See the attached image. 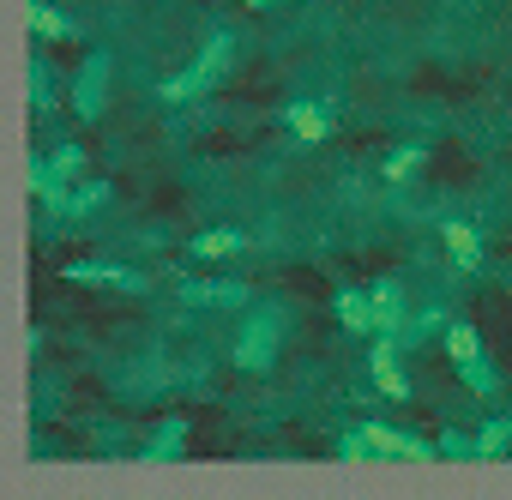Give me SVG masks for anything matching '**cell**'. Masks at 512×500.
<instances>
[{
	"label": "cell",
	"mask_w": 512,
	"mask_h": 500,
	"mask_svg": "<svg viewBox=\"0 0 512 500\" xmlns=\"http://www.w3.org/2000/svg\"><path fill=\"white\" fill-rule=\"evenodd\" d=\"M181 452H187V422H181V416H163V422L151 428V440H145L139 458H145V464H175Z\"/></svg>",
	"instance_id": "obj_9"
},
{
	"label": "cell",
	"mask_w": 512,
	"mask_h": 500,
	"mask_svg": "<svg viewBox=\"0 0 512 500\" xmlns=\"http://www.w3.org/2000/svg\"><path fill=\"white\" fill-rule=\"evenodd\" d=\"M440 241H446V254H452L458 272H482V235H476L464 217H446V223H440Z\"/></svg>",
	"instance_id": "obj_7"
},
{
	"label": "cell",
	"mask_w": 512,
	"mask_h": 500,
	"mask_svg": "<svg viewBox=\"0 0 512 500\" xmlns=\"http://www.w3.org/2000/svg\"><path fill=\"white\" fill-rule=\"evenodd\" d=\"M440 344H446V356H452V362H458V368H464V362H476V356H482V338H476V326H464V320H452V326H446V338H440Z\"/></svg>",
	"instance_id": "obj_19"
},
{
	"label": "cell",
	"mask_w": 512,
	"mask_h": 500,
	"mask_svg": "<svg viewBox=\"0 0 512 500\" xmlns=\"http://www.w3.org/2000/svg\"><path fill=\"white\" fill-rule=\"evenodd\" d=\"M181 302H187V308H247V284H229V278H187V284H181Z\"/></svg>",
	"instance_id": "obj_6"
},
{
	"label": "cell",
	"mask_w": 512,
	"mask_h": 500,
	"mask_svg": "<svg viewBox=\"0 0 512 500\" xmlns=\"http://www.w3.org/2000/svg\"><path fill=\"white\" fill-rule=\"evenodd\" d=\"M49 163H55V175H61V181H73V175H85V145H55V157H49Z\"/></svg>",
	"instance_id": "obj_24"
},
{
	"label": "cell",
	"mask_w": 512,
	"mask_h": 500,
	"mask_svg": "<svg viewBox=\"0 0 512 500\" xmlns=\"http://www.w3.org/2000/svg\"><path fill=\"white\" fill-rule=\"evenodd\" d=\"M25 25H31V37H43V43H61V37H73L67 13H55L49 0H31V7H25Z\"/></svg>",
	"instance_id": "obj_16"
},
{
	"label": "cell",
	"mask_w": 512,
	"mask_h": 500,
	"mask_svg": "<svg viewBox=\"0 0 512 500\" xmlns=\"http://www.w3.org/2000/svg\"><path fill=\"white\" fill-rule=\"evenodd\" d=\"M446 308H428V314H410L404 320V332H398V350H416V344H428V338H446Z\"/></svg>",
	"instance_id": "obj_15"
},
{
	"label": "cell",
	"mask_w": 512,
	"mask_h": 500,
	"mask_svg": "<svg viewBox=\"0 0 512 500\" xmlns=\"http://www.w3.org/2000/svg\"><path fill=\"white\" fill-rule=\"evenodd\" d=\"M229 61H235V37H229V31H211L205 49L193 55V67H181L175 79H163L157 97H163V103H193V97H205V91L229 73Z\"/></svg>",
	"instance_id": "obj_1"
},
{
	"label": "cell",
	"mask_w": 512,
	"mask_h": 500,
	"mask_svg": "<svg viewBox=\"0 0 512 500\" xmlns=\"http://www.w3.org/2000/svg\"><path fill=\"white\" fill-rule=\"evenodd\" d=\"M434 446H440V458H476V434H464V428L434 434Z\"/></svg>",
	"instance_id": "obj_23"
},
{
	"label": "cell",
	"mask_w": 512,
	"mask_h": 500,
	"mask_svg": "<svg viewBox=\"0 0 512 500\" xmlns=\"http://www.w3.org/2000/svg\"><path fill=\"white\" fill-rule=\"evenodd\" d=\"M422 163H428V145H398V151L386 157V181H392V187H404Z\"/></svg>",
	"instance_id": "obj_21"
},
{
	"label": "cell",
	"mask_w": 512,
	"mask_h": 500,
	"mask_svg": "<svg viewBox=\"0 0 512 500\" xmlns=\"http://www.w3.org/2000/svg\"><path fill=\"white\" fill-rule=\"evenodd\" d=\"M458 374H464V386H470L476 398H500V392H506V386H500V368H494L488 356H476V362H464Z\"/></svg>",
	"instance_id": "obj_20"
},
{
	"label": "cell",
	"mask_w": 512,
	"mask_h": 500,
	"mask_svg": "<svg viewBox=\"0 0 512 500\" xmlns=\"http://www.w3.org/2000/svg\"><path fill=\"white\" fill-rule=\"evenodd\" d=\"M362 434H368L374 458H404V464H428V458H440V446H434L428 434H410V428H392V422H362Z\"/></svg>",
	"instance_id": "obj_4"
},
{
	"label": "cell",
	"mask_w": 512,
	"mask_h": 500,
	"mask_svg": "<svg viewBox=\"0 0 512 500\" xmlns=\"http://www.w3.org/2000/svg\"><path fill=\"white\" fill-rule=\"evenodd\" d=\"M284 127H290L302 145H326L332 115H326V103H290V109H284Z\"/></svg>",
	"instance_id": "obj_10"
},
{
	"label": "cell",
	"mask_w": 512,
	"mask_h": 500,
	"mask_svg": "<svg viewBox=\"0 0 512 500\" xmlns=\"http://www.w3.org/2000/svg\"><path fill=\"white\" fill-rule=\"evenodd\" d=\"M31 193L49 205V217H67V193H73V187L55 175V163H49V157H31Z\"/></svg>",
	"instance_id": "obj_11"
},
{
	"label": "cell",
	"mask_w": 512,
	"mask_h": 500,
	"mask_svg": "<svg viewBox=\"0 0 512 500\" xmlns=\"http://www.w3.org/2000/svg\"><path fill=\"white\" fill-rule=\"evenodd\" d=\"M25 85H31V103H37V109H55V103H61V73H55L43 55L25 67Z\"/></svg>",
	"instance_id": "obj_17"
},
{
	"label": "cell",
	"mask_w": 512,
	"mask_h": 500,
	"mask_svg": "<svg viewBox=\"0 0 512 500\" xmlns=\"http://www.w3.org/2000/svg\"><path fill=\"white\" fill-rule=\"evenodd\" d=\"M241 247H247L241 229H199L193 235V260H229V254H241Z\"/></svg>",
	"instance_id": "obj_14"
},
{
	"label": "cell",
	"mask_w": 512,
	"mask_h": 500,
	"mask_svg": "<svg viewBox=\"0 0 512 500\" xmlns=\"http://www.w3.org/2000/svg\"><path fill=\"white\" fill-rule=\"evenodd\" d=\"M512 452V422H482V434H476V458L488 464V458H506Z\"/></svg>",
	"instance_id": "obj_22"
},
{
	"label": "cell",
	"mask_w": 512,
	"mask_h": 500,
	"mask_svg": "<svg viewBox=\"0 0 512 500\" xmlns=\"http://www.w3.org/2000/svg\"><path fill=\"white\" fill-rule=\"evenodd\" d=\"M247 7H278V0H247Z\"/></svg>",
	"instance_id": "obj_26"
},
{
	"label": "cell",
	"mask_w": 512,
	"mask_h": 500,
	"mask_svg": "<svg viewBox=\"0 0 512 500\" xmlns=\"http://www.w3.org/2000/svg\"><path fill=\"white\" fill-rule=\"evenodd\" d=\"M278 338H284V308H253L235 344V368L241 374H266L278 362Z\"/></svg>",
	"instance_id": "obj_2"
},
{
	"label": "cell",
	"mask_w": 512,
	"mask_h": 500,
	"mask_svg": "<svg viewBox=\"0 0 512 500\" xmlns=\"http://www.w3.org/2000/svg\"><path fill=\"white\" fill-rule=\"evenodd\" d=\"M67 278H73V284H121V290H145V278H139V272L109 266V260H73V266H67Z\"/></svg>",
	"instance_id": "obj_12"
},
{
	"label": "cell",
	"mask_w": 512,
	"mask_h": 500,
	"mask_svg": "<svg viewBox=\"0 0 512 500\" xmlns=\"http://www.w3.org/2000/svg\"><path fill=\"white\" fill-rule=\"evenodd\" d=\"M109 67H115V61H109L103 49H91V55L79 61V73H73V91H67L79 121H97V115L109 109Z\"/></svg>",
	"instance_id": "obj_3"
},
{
	"label": "cell",
	"mask_w": 512,
	"mask_h": 500,
	"mask_svg": "<svg viewBox=\"0 0 512 500\" xmlns=\"http://www.w3.org/2000/svg\"><path fill=\"white\" fill-rule=\"evenodd\" d=\"M368 374H374V392H386L392 404H404V398H410V380H404V350H398V338H374V350H368Z\"/></svg>",
	"instance_id": "obj_5"
},
{
	"label": "cell",
	"mask_w": 512,
	"mask_h": 500,
	"mask_svg": "<svg viewBox=\"0 0 512 500\" xmlns=\"http://www.w3.org/2000/svg\"><path fill=\"white\" fill-rule=\"evenodd\" d=\"M109 193H115V187H109L103 175H91V181H79V187L67 193V217H85V211H103V205H109Z\"/></svg>",
	"instance_id": "obj_18"
},
{
	"label": "cell",
	"mask_w": 512,
	"mask_h": 500,
	"mask_svg": "<svg viewBox=\"0 0 512 500\" xmlns=\"http://www.w3.org/2000/svg\"><path fill=\"white\" fill-rule=\"evenodd\" d=\"M338 320H344V332L374 338V302H368V290H338Z\"/></svg>",
	"instance_id": "obj_13"
},
{
	"label": "cell",
	"mask_w": 512,
	"mask_h": 500,
	"mask_svg": "<svg viewBox=\"0 0 512 500\" xmlns=\"http://www.w3.org/2000/svg\"><path fill=\"white\" fill-rule=\"evenodd\" d=\"M338 458H350V464H362V458H374V446H368V434H362V428H350V434H338Z\"/></svg>",
	"instance_id": "obj_25"
},
{
	"label": "cell",
	"mask_w": 512,
	"mask_h": 500,
	"mask_svg": "<svg viewBox=\"0 0 512 500\" xmlns=\"http://www.w3.org/2000/svg\"><path fill=\"white\" fill-rule=\"evenodd\" d=\"M368 302H374V338H398V332H404V320H410L404 290H398V284H374V290H368Z\"/></svg>",
	"instance_id": "obj_8"
}]
</instances>
